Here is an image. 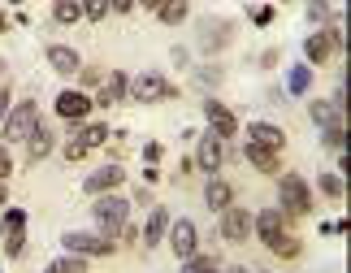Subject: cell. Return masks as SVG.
<instances>
[{"instance_id": "3", "label": "cell", "mask_w": 351, "mask_h": 273, "mask_svg": "<svg viewBox=\"0 0 351 273\" xmlns=\"http://www.w3.org/2000/svg\"><path fill=\"white\" fill-rule=\"evenodd\" d=\"M278 209L287 217H308L313 213V187H308L300 174H278Z\"/></svg>"}, {"instance_id": "5", "label": "cell", "mask_w": 351, "mask_h": 273, "mask_svg": "<svg viewBox=\"0 0 351 273\" xmlns=\"http://www.w3.org/2000/svg\"><path fill=\"white\" fill-rule=\"evenodd\" d=\"M35 121H39V108H35V100H18L9 108V117L0 121V143H26L31 139V130H35Z\"/></svg>"}, {"instance_id": "6", "label": "cell", "mask_w": 351, "mask_h": 273, "mask_svg": "<svg viewBox=\"0 0 351 273\" xmlns=\"http://www.w3.org/2000/svg\"><path fill=\"white\" fill-rule=\"evenodd\" d=\"M61 248L70 252V256H83V261H91V256H113L117 243H109L100 230H65V235H61Z\"/></svg>"}, {"instance_id": "50", "label": "cell", "mask_w": 351, "mask_h": 273, "mask_svg": "<svg viewBox=\"0 0 351 273\" xmlns=\"http://www.w3.org/2000/svg\"><path fill=\"white\" fill-rule=\"evenodd\" d=\"M9 5H22V0H9Z\"/></svg>"}, {"instance_id": "24", "label": "cell", "mask_w": 351, "mask_h": 273, "mask_svg": "<svg viewBox=\"0 0 351 273\" xmlns=\"http://www.w3.org/2000/svg\"><path fill=\"white\" fill-rule=\"evenodd\" d=\"M52 22H61V26L83 22V0H52Z\"/></svg>"}, {"instance_id": "37", "label": "cell", "mask_w": 351, "mask_h": 273, "mask_svg": "<svg viewBox=\"0 0 351 273\" xmlns=\"http://www.w3.org/2000/svg\"><path fill=\"white\" fill-rule=\"evenodd\" d=\"M330 104H334V108H339V113L347 117V108H351V87H347V78H343V83H339V91L330 95Z\"/></svg>"}, {"instance_id": "1", "label": "cell", "mask_w": 351, "mask_h": 273, "mask_svg": "<svg viewBox=\"0 0 351 273\" xmlns=\"http://www.w3.org/2000/svg\"><path fill=\"white\" fill-rule=\"evenodd\" d=\"M126 100L130 104H165V100H178V83H169V78L156 74V70H143V74L130 78Z\"/></svg>"}, {"instance_id": "22", "label": "cell", "mask_w": 351, "mask_h": 273, "mask_svg": "<svg viewBox=\"0 0 351 273\" xmlns=\"http://www.w3.org/2000/svg\"><path fill=\"white\" fill-rule=\"evenodd\" d=\"M186 13H191V0H160L156 18H160V26H182Z\"/></svg>"}, {"instance_id": "46", "label": "cell", "mask_w": 351, "mask_h": 273, "mask_svg": "<svg viewBox=\"0 0 351 273\" xmlns=\"http://www.w3.org/2000/svg\"><path fill=\"white\" fill-rule=\"evenodd\" d=\"M134 204H139V209H147V204H152V195H147V187H139V191H134Z\"/></svg>"}, {"instance_id": "44", "label": "cell", "mask_w": 351, "mask_h": 273, "mask_svg": "<svg viewBox=\"0 0 351 273\" xmlns=\"http://www.w3.org/2000/svg\"><path fill=\"white\" fill-rule=\"evenodd\" d=\"M109 9H113V13H130L134 0H109Z\"/></svg>"}, {"instance_id": "9", "label": "cell", "mask_w": 351, "mask_h": 273, "mask_svg": "<svg viewBox=\"0 0 351 273\" xmlns=\"http://www.w3.org/2000/svg\"><path fill=\"white\" fill-rule=\"evenodd\" d=\"M191 161H195V169H204L208 178H213V174L221 169V161H226V139H217L213 130H204V134L195 139V156H191Z\"/></svg>"}, {"instance_id": "30", "label": "cell", "mask_w": 351, "mask_h": 273, "mask_svg": "<svg viewBox=\"0 0 351 273\" xmlns=\"http://www.w3.org/2000/svg\"><path fill=\"white\" fill-rule=\"evenodd\" d=\"M104 74H109L104 65H83V70L74 74V78H78V91H96V87L104 83Z\"/></svg>"}, {"instance_id": "23", "label": "cell", "mask_w": 351, "mask_h": 273, "mask_svg": "<svg viewBox=\"0 0 351 273\" xmlns=\"http://www.w3.org/2000/svg\"><path fill=\"white\" fill-rule=\"evenodd\" d=\"M308 117H313L321 130H326V126H339V121H347V117H343L330 100H313V104H308Z\"/></svg>"}, {"instance_id": "17", "label": "cell", "mask_w": 351, "mask_h": 273, "mask_svg": "<svg viewBox=\"0 0 351 273\" xmlns=\"http://www.w3.org/2000/svg\"><path fill=\"white\" fill-rule=\"evenodd\" d=\"M169 209H160V204H152V213H147V222H143V248L152 252V248H160V243H165V230H169Z\"/></svg>"}, {"instance_id": "29", "label": "cell", "mask_w": 351, "mask_h": 273, "mask_svg": "<svg viewBox=\"0 0 351 273\" xmlns=\"http://www.w3.org/2000/svg\"><path fill=\"white\" fill-rule=\"evenodd\" d=\"M182 273H221V261H217V256L195 252L191 261H182Z\"/></svg>"}, {"instance_id": "47", "label": "cell", "mask_w": 351, "mask_h": 273, "mask_svg": "<svg viewBox=\"0 0 351 273\" xmlns=\"http://www.w3.org/2000/svg\"><path fill=\"white\" fill-rule=\"evenodd\" d=\"M5 204H9V187L0 182V209H5Z\"/></svg>"}, {"instance_id": "42", "label": "cell", "mask_w": 351, "mask_h": 273, "mask_svg": "<svg viewBox=\"0 0 351 273\" xmlns=\"http://www.w3.org/2000/svg\"><path fill=\"white\" fill-rule=\"evenodd\" d=\"M160 152H165L160 143H143V156H147V165H156V161H160Z\"/></svg>"}, {"instance_id": "21", "label": "cell", "mask_w": 351, "mask_h": 273, "mask_svg": "<svg viewBox=\"0 0 351 273\" xmlns=\"http://www.w3.org/2000/svg\"><path fill=\"white\" fill-rule=\"evenodd\" d=\"M287 91L291 95H308V91H313V65H308V61H300V65L287 70Z\"/></svg>"}, {"instance_id": "36", "label": "cell", "mask_w": 351, "mask_h": 273, "mask_svg": "<svg viewBox=\"0 0 351 273\" xmlns=\"http://www.w3.org/2000/svg\"><path fill=\"white\" fill-rule=\"evenodd\" d=\"M109 0H83V18L87 22H104V18H109Z\"/></svg>"}, {"instance_id": "16", "label": "cell", "mask_w": 351, "mask_h": 273, "mask_svg": "<svg viewBox=\"0 0 351 273\" xmlns=\"http://www.w3.org/2000/svg\"><path fill=\"white\" fill-rule=\"evenodd\" d=\"M44 61H48V70L61 74V78H70V74L83 70V57H78L70 44H48V48H44Z\"/></svg>"}, {"instance_id": "25", "label": "cell", "mask_w": 351, "mask_h": 273, "mask_svg": "<svg viewBox=\"0 0 351 273\" xmlns=\"http://www.w3.org/2000/svg\"><path fill=\"white\" fill-rule=\"evenodd\" d=\"M304 13H308V26H317V31H321V26L334 22V0H308Z\"/></svg>"}, {"instance_id": "8", "label": "cell", "mask_w": 351, "mask_h": 273, "mask_svg": "<svg viewBox=\"0 0 351 273\" xmlns=\"http://www.w3.org/2000/svg\"><path fill=\"white\" fill-rule=\"evenodd\" d=\"M52 108H57V117L61 121H70V126H83L87 121V113L96 104H91V95L87 91H74V87H65V91H57V100H52Z\"/></svg>"}, {"instance_id": "26", "label": "cell", "mask_w": 351, "mask_h": 273, "mask_svg": "<svg viewBox=\"0 0 351 273\" xmlns=\"http://www.w3.org/2000/svg\"><path fill=\"white\" fill-rule=\"evenodd\" d=\"M321 143H326L334 156H339V152H347V147H351V130H347V121H339V126H326V134H321Z\"/></svg>"}, {"instance_id": "7", "label": "cell", "mask_w": 351, "mask_h": 273, "mask_svg": "<svg viewBox=\"0 0 351 273\" xmlns=\"http://www.w3.org/2000/svg\"><path fill=\"white\" fill-rule=\"evenodd\" d=\"M165 243L173 248L178 261H191V256L199 252V230H195V222H191V217H173L169 230H165Z\"/></svg>"}, {"instance_id": "20", "label": "cell", "mask_w": 351, "mask_h": 273, "mask_svg": "<svg viewBox=\"0 0 351 273\" xmlns=\"http://www.w3.org/2000/svg\"><path fill=\"white\" fill-rule=\"evenodd\" d=\"M204 204H208L213 213L230 209V204H234V187L226 182V178H217V174H213V178H208V187H204Z\"/></svg>"}, {"instance_id": "48", "label": "cell", "mask_w": 351, "mask_h": 273, "mask_svg": "<svg viewBox=\"0 0 351 273\" xmlns=\"http://www.w3.org/2000/svg\"><path fill=\"white\" fill-rule=\"evenodd\" d=\"M5 70H9V61H5V57H0V78H5Z\"/></svg>"}, {"instance_id": "27", "label": "cell", "mask_w": 351, "mask_h": 273, "mask_svg": "<svg viewBox=\"0 0 351 273\" xmlns=\"http://www.w3.org/2000/svg\"><path fill=\"white\" fill-rule=\"evenodd\" d=\"M269 252H274V256H282V261H295V256L304 252V239H300V235H291V230H287V235H282V239H278V243H274Z\"/></svg>"}, {"instance_id": "33", "label": "cell", "mask_w": 351, "mask_h": 273, "mask_svg": "<svg viewBox=\"0 0 351 273\" xmlns=\"http://www.w3.org/2000/svg\"><path fill=\"white\" fill-rule=\"evenodd\" d=\"M221 78H226V74H221V65H199V70H195V83L204 87V91H217V87H221Z\"/></svg>"}, {"instance_id": "15", "label": "cell", "mask_w": 351, "mask_h": 273, "mask_svg": "<svg viewBox=\"0 0 351 273\" xmlns=\"http://www.w3.org/2000/svg\"><path fill=\"white\" fill-rule=\"evenodd\" d=\"M121 182H126V169H121L117 161H109V165H100L96 174H87V178H83V191L96 200V195H104V191H117Z\"/></svg>"}, {"instance_id": "19", "label": "cell", "mask_w": 351, "mask_h": 273, "mask_svg": "<svg viewBox=\"0 0 351 273\" xmlns=\"http://www.w3.org/2000/svg\"><path fill=\"white\" fill-rule=\"evenodd\" d=\"M247 143H261V147L282 152V147H287V130L274 126V121H252V126H247Z\"/></svg>"}, {"instance_id": "51", "label": "cell", "mask_w": 351, "mask_h": 273, "mask_svg": "<svg viewBox=\"0 0 351 273\" xmlns=\"http://www.w3.org/2000/svg\"><path fill=\"white\" fill-rule=\"evenodd\" d=\"M278 5H287V0H278Z\"/></svg>"}, {"instance_id": "10", "label": "cell", "mask_w": 351, "mask_h": 273, "mask_svg": "<svg viewBox=\"0 0 351 273\" xmlns=\"http://www.w3.org/2000/svg\"><path fill=\"white\" fill-rule=\"evenodd\" d=\"M204 121H208V130L217 134V139H234L239 134V117H234V108L230 104H221V100H204Z\"/></svg>"}, {"instance_id": "32", "label": "cell", "mask_w": 351, "mask_h": 273, "mask_svg": "<svg viewBox=\"0 0 351 273\" xmlns=\"http://www.w3.org/2000/svg\"><path fill=\"white\" fill-rule=\"evenodd\" d=\"M109 134H113V130L104 126V121H91V126H78V139H83L87 147H100L104 139H109Z\"/></svg>"}, {"instance_id": "41", "label": "cell", "mask_w": 351, "mask_h": 273, "mask_svg": "<svg viewBox=\"0 0 351 273\" xmlns=\"http://www.w3.org/2000/svg\"><path fill=\"white\" fill-rule=\"evenodd\" d=\"M9 174H13V156H9V147H5V143H0V182H5V178H9Z\"/></svg>"}, {"instance_id": "12", "label": "cell", "mask_w": 351, "mask_h": 273, "mask_svg": "<svg viewBox=\"0 0 351 273\" xmlns=\"http://www.w3.org/2000/svg\"><path fill=\"white\" fill-rule=\"evenodd\" d=\"M126 87H130V74L126 70H109V74H104V83L96 87V95H91V104H96V108L126 104Z\"/></svg>"}, {"instance_id": "4", "label": "cell", "mask_w": 351, "mask_h": 273, "mask_svg": "<svg viewBox=\"0 0 351 273\" xmlns=\"http://www.w3.org/2000/svg\"><path fill=\"white\" fill-rule=\"evenodd\" d=\"M234 44V22L230 18H199L195 22V48L204 57H217Z\"/></svg>"}, {"instance_id": "39", "label": "cell", "mask_w": 351, "mask_h": 273, "mask_svg": "<svg viewBox=\"0 0 351 273\" xmlns=\"http://www.w3.org/2000/svg\"><path fill=\"white\" fill-rule=\"evenodd\" d=\"M9 108H13V91H9V83L0 78V121L9 117Z\"/></svg>"}, {"instance_id": "34", "label": "cell", "mask_w": 351, "mask_h": 273, "mask_svg": "<svg viewBox=\"0 0 351 273\" xmlns=\"http://www.w3.org/2000/svg\"><path fill=\"white\" fill-rule=\"evenodd\" d=\"M0 243H5V256H9V261H18V256L26 252V230H9V235H0Z\"/></svg>"}, {"instance_id": "49", "label": "cell", "mask_w": 351, "mask_h": 273, "mask_svg": "<svg viewBox=\"0 0 351 273\" xmlns=\"http://www.w3.org/2000/svg\"><path fill=\"white\" fill-rule=\"evenodd\" d=\"M221 273H247V269H221Z\"/></svg>"}, {"instance_id": "35", "label": "cell", "mask_w": 351, "mask_h": 273, "mask_svg": "<svg viewBox=\"0 0 351 273\" xmlns=\"http://www.w3.org/2000/svg\"><path fill=\"white\" fill-rule=\"evenodd\" d=\"M9 230H26V209H5L0 213V235H9Z\"/></svg>"}, {"instance_id": "14", "label": "cell", "mask_w": 351, "mask_h": 273, "mask_svg": "<svg viewBox=\"0 0 351 273\" xmlns=\"http://www.w3.org/2000/svg\"><path fill=\"white\" fill-rule=\"evenodd\" d=\"M52 147H57V130H52L48 121L39 117V121H35V130H31V139H26V165L35 169L39 161H48V152H52Z\"/></svg>"}, {"instance_id": "18", "label": "cell", "mask_w": 351, "mask_h": 273, "mask_svg": "<svg viewBox=\"0 0 351 273\" xmlns=\"http://www.w3.org/2000/svg\"><path fill=\"white\" fill-rule=\"evenodd\" d=\"M243 156L252 161L261 174H269V178H278L282 174V152H274V147H261V143H243Z\"/></svg>"}, {"instance_id": "38", "label": "cell", "mask_w": 351, "mask_h": 273, "mask_svg": "<svg viewBox=\"0 0 351 273\" xmlns=\"http://www.w3.org/2000/svg\"><path fill=\"white\" fill-rule=\"evenodd\" d=\"M87 152H91V147H87L83 139H78V134H74V139H70V143H65V161H70V165H74V161H83Z\"/></svg>"}, {"instance_id": "28", "label": "cell", "mask_w": 351, "mask_h": 273, "mask_svg": "<svg viewBox=\"0 0 351 273\" xmlns=\"http://www.w3.org/2000/svg\"><path fill=\"white\" fill-rule=\"evenodd\" d=\"M317 187H321V195H326V200H343L347 195V182H343V174H321V178H317Z\"/></svg>"}, {"instance_id": "13", "label": "cell", "mask_w": 351, "mask_h": 273, "mask_svg": "<svg viewBox=\"0 0 351 273\" xmlns=\"http://www.w3.org/2000/svg\"><path fill=\"white\" fill-rule=\"evenodd\" d=\"M221 239L226 243H247L252 239V213L243 209V204L221 209Z\"/></svg>"}, {"instance_id": "11", "label": "cell", "mask_w": 351, "mask_h": 273, "mask_svg": "<svg viewBox=\"0 0 351 273\" xmlns=\"http://www.w3.org/2000/svg\"><path fill=\"white\" fill-rule=\"evenodd\" d=\"M287 222H291V217L282 213V209H261V213L252 217V235H261L265 248H274V243L287 235Z\"/></svg>"}, {"instance_id": "2", "label": "cell", "mask_w": 351, "mask_h": 273, "mask_svg": "<svg viewBox=\"0 0 351 273\" xmlns=\"http://www.w3.org/2000/svg\"><path fill=\"white\" fill-rule=\"evenodd\" d=\"M130 222V204L117 195V191H104V195H96V204H91V226L100 230L104 239L121 235V226Z\"/></svg>"}, {"instance_id": "31", "label": "cell", "mask_w": 351, "mask_h": 273, "mask_svg": "<svg viewBox=\"0 0 351 273\" xmlns=\"http://www.w3.org/2000/svg\"><path fill=\"white\" fill-rule=\"evenodd\" d=\"M44 273H87V261H83V256H70V252H65V256H57V261H52Z\"/></svg>"}, {"instance_id": "43", "label": "cell", "mask_w": 351, "mask_h": 273, "mask_svg": "<svg viewBox=\"0 0 351 273\" xmlns=\"http://www.w3.org/2000/svg\"><path fill=\"white\" fill-rule=\"evenodd\" d=\"M121 243H139V230H134L130 222H126V226H121Z\"/></svg>"}, {"instance_id": "45", "label": "cell", "mask_w": 351, "mask_h": 273, "mask_svg": "<svg viewBox=\"0 0 351 273\" xmlns=\"http://www.w3.org/2000/svg\"><path fill=\"white\" fill-rule=\"evenodd\" d=\"M134 9H143V13H156V9H160V0H134Z\"/></svg>"}, {"instance_id": "40", "label": "cell", "mask_w": 351, "mask_h": 273, "mask_svg": "<svg viewBox=\"0 0 351 273\" xmlns=\"http://www.w3.org/2000/svg\"><path fill=\"white\" fill-rule=\"evenodd\" d=\"M252 22H256V26H269V22H274V5H261V9H252Z\"/></svg>"}]
</instances>
